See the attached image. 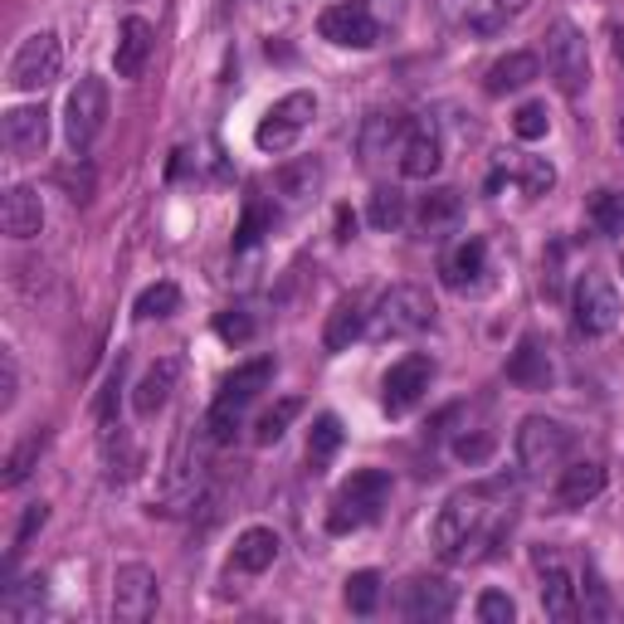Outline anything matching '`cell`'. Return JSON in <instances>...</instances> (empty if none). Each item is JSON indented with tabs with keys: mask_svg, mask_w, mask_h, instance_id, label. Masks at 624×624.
I'll return each instance as SVG.
<instances>
[{
	"mask_svg": "<svg viewBox=\"0 0 624 624\" xmlns=\"http://www.w3.org/2000/svg\"><path fill=\"white\" fill-rule=\"evenodd\" d=\"M274 371H278L274 357H254V361L235 367L230 376L220 381V391H215V400H211V415H205L211 444H230V440H235V430H239V420H244V410L268 391Z\"/></svg>",
	"mask_w": 624,
	"mask_h": 624,
	"instance_id": "6da1fadb",
	"label": "cell"
},
{
	"mask_svg": "<svg viewBox=\"0 0 624 624\" xmlns=\"http://www.w3.org/2000/svg\"><path fill=\"white\" fill-rule=\"evenodd\" d=\"M391 503V473L386 468H357L347 483L332 493L327 503V532L332 537H351L361 527H371L381 517V507Z\"/></svg>",
	"mask_w": 624,
	"mask_h": 624,
	"instance_id": "7a4b0ae2",
	"label": "cell"
},
{
	"mask_svg": "<svg viewBox=\"0 0 624 624\" xmlns=\"http://www.w3.org/2000/svg\"><path fill=\"white\" fill-rule=\"evenodd\" d=\"M513 449H517V464H523L527 478H547V473L566 468L571 449H576V434L561 420H551V415H527V420L517 424Z\"/></svg>",
	"mask_w": 624,
	"mask_h": 624,
	"instance_id": "3957f363",
	"label": "cell"
},
{
	"mask_svg": "<svg viewBox=\"0 0 624 624\" xmlns=\"http://www.w3.org/2000/svg\"><path fill=\"white\" fill-rule=\"evenodd\" d=\"M434 322V303L424 288L415 284H395L386 298L376 303V312H371V337L376 341H405L415 337V332H424Z\"/></svg>",
	"mask_w": 624,
	"mask_h": 624,
	"instance_id": "277c9868",
	"label": "cell"
},
{
	"mask_svg": "<svg viewBox=\"0 0 624 624\" xmlns=\"http://www.w3.org/2000/svg\"><path fill=\"white\" fill-rule=\"evenodd\" d=\"M571 322L580 337H610L620 327V288L610 274H580L576 293H571Z\"/></svg>",
	"mask_w": 624,
	"mask_h": 624,
	"instance_id": "5b68a950",
	"label": "cell"
},
{
	"mask_svg": "<svg viewBox=\"0 0 624 624\" xmlns=\"http://www.w3.org/2000/svg\"><path fill=\"white\" fill-rule=\"evenodd\" d=\"M312 118H317V93H308V88L284 93V98H278L274 108H268L264 118H259V128H254L259 152H268V156L288 152V147H293V142L308 132Z\"/></svg>",
	"mask_w": 624,
	"mask_h": 624,
	"instance_id": "8992f818",
	"label": "cell"
},
{
	"mask_svg": "<svg viewBox=\"0 0 624 624\" xmlns=\"http://www.w3.org/2000/svg\"><path fill=\"white\" fill-rule=\"evenodd\" d=\"M547 74L556 83L566 98H580L590 83V49H586V35H580L571 20H556L547 29Z\"/></svg>",
	"mask_w": 624,
	"mask_h": 624,
	"instance_id": "52a82bcc",
	"label": "cell"
},
{
	"mask_svg": "<svg viewBox=\"0 0 624 624\" xmlns=\"http://www.w3.org/2000/svg\"><path fill=\"white\" fill-rule=\"evenodd\" d=\"M103 122H108V83H103L98 74H83L74 83V93H69V103H64V137H69V147L83 156L93 142H98Z\"/></svg>",
	"mask_w": 624,
	"mask_h": 624,
	"instance_id": "ba28073f",
	"label": "cell"
},
{
	"mask_svg": "<svg viewBox=\"0 0 624 624\" xmlns=\"http://www.w3.org/2000/svg\"><path fill=\"white\" fill-rule=\"evenodd\" d=\"M59 69H64V45H59V35L55 29H35V35L15 49V59H10V88L39 93L59 79Z\"/></svg>",
	"mask_w": 624,
	"mask_h": 624,
	"instance_id": "9c48e42d",
	"label": "cell"
},
{
	"mask_svg": "<svg viewBox=\"0 0 624 624\" xmlns=\"http://www.w3.org/2000/svg\"><path fill=\"white\" fill-rule=\"evenodd\" d=\"M430 386H434V357L410 351V357H400L386 376H381V410H386L391 420H405V415L430 395Z\"/></svg>",
	"mask_w": 624,
	"mask_h": 624,
	"instance_id": "30bf717a",
	"label": "cell"
},
{
	"mask_svg": "<svg viewBox=\"0 0 624 624\" xmlns=\"http://www.w3.org/2000/svg\"><path fill=\"white\" fill-rule=\"evenodd\" d=\"M156 615V571L142 561H128L112 576V620L122 624H142Z\"/></svg>",
	"mask_w": 624,
	"mask_h": 624,
	"instance_id": "8fae6325",
	"label": "cell"
},
{
	"mask_svg": "<svg viewBox=\"0 0 624 624\" xmlns=\"http://www.w3.org/2000/svg\"><path fill=\"white\" fill-rule=\"evenodd\" d=\"M317 35L337 49H371L381 45V25L361 0H347V5H327L317 20Z\"/></svg>",
	"mask_w": 624,
	"mask_h": 624,
	"instance_id": "7c38bea8",
	"label": "cell"
},
{
	"mask_svg": "<svg viewBox=\"0 0 624 624\" xmlns=\"http://www.w3.org/2000/svg\"><path fill=\"white\" fill-rule=\"evenodd\" d=\"M0 137H5V152L15 161H35L39 152L49 147V112L45 103H20L0 118Z\"/></svg>",
	"mask_w": 624,
	"mask_h": 624,
	"instance_id": "4fadbf2b",
	"label": "cell"
},
{
	"mask_svg": "<svg viewBox=\"0 0 624 624\" xmlns=\"http://www.w3.org/2000/svg\"><path fill=\"white\" fill-rule=\"evenodd\" d=\"M440 278H444V288H454V293H478L483 278H488V239L483 235L459 239V244L444 254Z\"/></svg>",
	"mask_w": 624,
	"mask_h": 624,
	"instance_id": "5bb4252c",
	"label": "cell"
},
{
	"mask_svg": "<svg viewBox=\"0 0 624 624\" xmlns=\"http://www.w3.org/2000/svg\"><path fill=\"white\" fill-rule=\"evenodd\" d=\"M507 381L517 391H551L556 371H551V357H547V341L537 332H523L517 347L507 351Z\"/></svg>",
	"mask_w": 624,
	"mask_h": 624,
	"instance_id": "9a60e30c",
	"label": "cell"
},
{
	"mask_svg": "<svg viewBox=\"0 0 624 624\" xmlns=\"http://www.w3.org/2000/svg\"><path fill=\"white\" fill-rule=\"evenodd\" d=\"M440 166H444V137H440V128H434L430 118L410 122V132H405V147H400V176H410V181H430Z\"/></svg>",
	"mask_w": 624,
	"mask_h": 624,
	"instance_id": "2e32d148",
	"label": "cell"
},
{
	"mask_svg": "<svg viewBox=\"0 0 624 624\" xmlns=\"http://www.w3.org/2000/svg\"><path fill=\"white\" fill-rule=\"evenodd\" d=\"M405 132H410V118L405 112H371L367 122H361V137H357V147H361V161L367 166H376V161H386V156L395 152L400 156L405 147Z\"/></svg>",
	"mask_w": 624,
	"mask_h": 624,
	"instance_id": "e0dca14e",
	"label": "cell"
},
{
	"mask_svg": "<svg viewBox=\"0 0 624 624\" xmlns=\"http://www.w3.org/2000/svg\"><path fill=\"white\" fill-rule=\"evenodd\" d=\"M322 181H327V171H322L317 156H298V161H288V166H278L274 171V191H278V201H284L288 211H303V205L317 201Z\"/></svg>",
	"mask_w": 624,
	"mask_h": 624,
	"instance_id": "ac0fdd59",
	"label": "cell"
},
{
	"mask_svg": "<svg viewBox=\"0 0 624 624\" xmlns=\"http://www.w3.org/2000/svg\"><path fill=\"white\" fill-rule=\"evenodd\" d=\"M464 220V195L454 191V185H434L430 195H420V205H415V230L424 239H444L449 230H459Z\"/></svg>",
	"mask_w": 624,
	"mask_h": 624,
	"instance_id": "d6986e66",
	"label": "cell"
},
{
	"mask_svg": "<svg viewBox=\"0 0 624 624\" xmlns=\"http://www.w3.org/2000/svg\"><path fill=\"white\" fill-rule=\"evenodd\" d=\"M176 381H181V357L152 361L147 376L137 381V391H132V410H137V420H152V415H161L166 405H171Z\"/></svg>",
	"mask_w": 624,
	"mask_h": 624,
	"instance_id": "ffe728a7",
	"label": "cell"
},
{
	"mask_svg": "<svg viewBox=\"0 0 624 624\" xmlns=\"http://www.w3.org/2000/svg\"><path fill=\"white\" fill-rule=\"evenodd\" d=\"M156 49V29L147 25L142 15H128L118 29V49H112V69H118V79H142V69H147Z\"/></svg>",
	"mask_w": 624,
	"mask_h": 624,
	"instance_id": "44dd1931",
	"label": "cell"
},
{
	"mask_svg": "<svg viewBox=\"0 0 624 624\" xmlns=\"http://www.w3.org/2000/svg\"><path fill=\"white\" fill-rule=\"evenodd\" d=\"M454 605H459V590L440 576H420V580H410V590H405V615L420 620V624L449 620Z\"/></svg>",
	"mask_w": 624,
	"mask_h": 624,
	"instance_id": "7402d4cb",
	"label": "cell"
},
{
	"mask_svg": "<svg viewBox=\"0 0 624 624\" xmlns=\"http://www.w3.org/2000/svg\"><path fill=\"white\" fill-rule=\"evenodd\" d=\"M600 493H605V464L576 459V464H566V468L556 473V503L566 507V513H576V507L596 503Z\"/></svg>",
	"mask_w": 624,
	"mask_h": 624,
	"instance_id": "603a6c76",
	"label": "cell"
},
{
	"mask_svg": "<svg viewBox=\"0 0 624 624\" xmlns=\"http://www.w3.org/2000/svg\"><path fill=\"white\" fill-rule=\"evenodd\" d=\"M278 551H284V542H278L274 527H244L239 542H235L230 566L239 571V576H264V571L278 561Z\"/></svg>",
	"mask_w": 624,
	"mask_h": 624,
	"instance_id": "cb8c5ba5",
	"label": "cell"
},
{
	"mask_svg": "<svg viewBox=\"0 0 624 624\" xmlns=\"http://www.w3.org/2000/svg\"><path fill=\"white\" fill-rule=\"evenodd\" d=\"M0 225H5L10 239H35L39 225H45V205H39V191H29V185H10L5 201H0Z\"/></svg>",
	"mask_w": 624,
	"mask_h": 624,
	"instance_id": "d4e9b609",
	"label": "cell"
},
{
	"mask_svg": "<svg viewBox=\"0 0 624 624\" xmlns=\"http://www.w3.org/2000/svg\"><path fill=\"white\" fill-rule=\"evenodd\" d=\"M361 332H367V308H361L357 293L337 298L327 312V327H322V347L337 357V351H351V341H361Z\"/></svg>",
	"mask_w": 624,
	"mask_h": 624,
	"instance_id": "484cf974",
	"label": "cell"
},
{
	"mask_svg": "<svg viewBox=\"0 0 624 624\" xmlns=\"http://www.w3.org/2000/svg\"><path fill=\"white\" fill-rule=\"evenodd\" d=\"M532 79H542V59L527 55V49H513V55H503V59H497V64L483 74V88L493 93V98H503V93L527 88Z\"/></svg>",
	"mask_w": 624,
	"mask_h": 624,
	"instance_id": "4316f807",
	"label": "cell"
},
{
	"mask_svg": "<svg viewBox=\"0 0 624 624\" xmlns=\"http://www.w3.org/2000/svg\"><path fill=\"white\" fill-rule=\"evenodd\" d=\"M542 610H547V620H576V580L556 561L542 571Z\"/></svg>",
	"mask_w": 624,
	"mask_h": 624,
	"instance_id": "83f0119b",
	"label": "cell"
},
{
	"mask_svg": "<svg viewBox=\"0 0 624 624\" xmlns=\"http://www.w3.org/2000/svg\"><path fill=\"white\" fill-rule=\"evenodd\" d=\"M45 449H49V430L39 424V430H29L25 440H20L15 449H10V459H5V478H0V483H5V488H20V483H25V478L39 468V459H45Z\"/></svg>",
	"mask_w": 624,
	"mask_h": 624,
	"instance_id": "f1b7e54d",
	"label": "cell"
},
{
	"mask_svg": "<svg viewBox=\"0 0 624 624\" xmlns=\"http://www.w3.org/2000/svg\"><path fill=\"white\" fill-rule=\"evenodd\" d=\"M298 415H303V400H298V395H284L278 405H268V410L259 415V424H254V444H264V449H268V444H278Z\"/></svg>",
	"mask_w": 624,
	"mask_h": 624,
	"instance_id": "f546056e",
	"label": "cell"
},
{
	"mask_svg": "<svg viewBox=\"0 0 624 624\" xmlns=\"http://www.w3.org/2000/svg\"><path fill=\"white\" fill-rule=\"evenodd\" d=\"M341 600H347V610L351 615H376V605H381V576L376 571H351L347 580H341Z\"/></svg>",
	"mask_w": 624,
	"mask_h": 624,
	"instance_id": "4dcf8cb0",
	"label": "cell"
},
{
	"mask_svg": "<svg viewBox=\"0 0 624 624\" xmlns=\"http://www.w3.org/2000/svg\"><path fill=\"white\" fill-rule=\"evenodd\" d=\"M337 449H341V420H337V415H317V420H312V434H308V464H312V473H322Z\"/></svg>",
	"mask_w": 624,
	"mask_h": 624,
	"instance_id": "1f68e13d",
	"label": "cell"
},
{
	"mask_svg": "<svg viewBox=\"0 0 624 624\" xmlns=\"http://www.w3.org/2000/svg\"><path fill=\"white\" fill-rule=\"evenodd\" d=\"M45 576H29L20 580V586H5V596H0V615L5 620H29L39 605H45Z\"/></svg>",
	"mask_w": 624,
	"mask_h": 624,
	"instance_id": "d6a6232c",
	"label": "cell"
},
{
	"mask_svg": "<svg viewBox=\"0 0 624 624\" xmlns=\"http://www.w3.org/2000/svg\"><path fill=\"white\" fill-rule=\"evenodd\" d=\"M367 220L376 225V230H400V225H405V195H400V185H376V191H371Z\"/></svg>",
	"mask_w": 624,
	"mask_h": 624,
	"instance_id": "836d02e7",
	"label": "cell"
},
{
	"mask_svg": "<svg viewBox=\"0 0 624 624\" xmlns=\"http://www.w3.org/2000/svg\"><path fill=\"white\" fill-rule=\"evenodd\" d=\"M181 308V288L171 284V278H161V284H152V288H142V298H137V317L142 322H152V317H171V312Z\"/></svg>",
	"mask_w": 624,
	"mask_h": 624,
	"instance_id": "e575fe53",
	"label": "cell"
},
{
	"mask_svg": "<svg viewBox=\"0 0 624 624\" xmlns=\"http://www.w3.org/2000/svg\"><path fill=\"white\" fill-rule=\"evenodd\" d=\"M590 220H596L600 235L620 239L624 235V195L620 191H600L596 201H590Z\"/></svg>",
	"mask_w": 624,
	"mask_h": 624,
	"instance_id": "d590c367",
	"label": "cell"
},
{
	"mask_svg": "<svg viewBox=\"0 0 624 624\" xmlns=\"http://www.w3.org/2000/svg\"><path fill=\"white\" fill-rule=\"evenodd\" d=\"M215 337L230 341V347H244V341L254 337V312H249V308H225V312H215Z\"/></svg>",
	"mask_w": 624,
	"mask_h": 624,
	"instance_id": "8d00e7d4",
	"label": "cell"
},
{
	"mask_svg": "<svg viewBox=\"0 0 624 624\" xmlns=\"http://www.w3.org/2000/svg\"><path fill=\"white\" fill-rule=\"evenodd\" d=\"M547 128H551L547 103H523V108L513 112V132H517L523 142H542V137H547Z\"/></svg>",
	"mask_w": 624,
	"mask_h": 624,
	"instance_id": "74e56055",
	"label": "cell"
},
{
	"mask_svg": "<svg viewBox=\"0 0 624 624\" xmlns=\"http://www.w3.org/2000/svg\"><path fill=\"white\" fill-rule=\"evenodd\" d=\"M517 181H523V191L537 201V195H547L551 185H556V166H551L547 156H527V161H523V176H517Z\"/></svg>",
	"mask_w": 624,
	"mask_h": 624,
	"instance_id": "f35d334b",
	"label": "cell"
},
{
	"mask_svg": "<svg viewBox=\"0 0 624 624\" xmlns=\"http://www.w3.org/2000/svg\"><path fill=\"white\" fill-rule=\"evenodd\" d=\"M264 230H274V215H268L264 205H249L244 225H239V235H235V249H239V254H244V249H254L259 239H264Z\"/></svg>",
	"mask_w": 624,
	"mask_h": 624,
	"instance_id": "ab89813d",
	"label": "cell"
},
{
	"mask_svg": "<svg viewBox=\"0 0 624 624\" xmlns=\"http://www.w3.org/2000/svg\"><path fill=\"white\" fill-rule=\"evenodd\" d=\"M478 620L483 624H513L517 620L513 596H503V590H483V596H478Z\"/></svg>",
	"mask_w": 624,
	"mask_h": 624,
	"instance_id": "60d3db41",
	"label": "cell"
},
{
	"mask_svg": "<svg viewBox=\"0 0 624 624\" xmlns=\"http://www.w3.org/2000/svg\"><path fill=\"white\" fill-rule=\"evenodd\" d=\"M45 523H49V503H29L25 517H20V527H15V547H10V556H20V551L29 547V537H35Z\"/></svg>",
	"mask_w": 624,
	"mask_h": 624,
	"instance_id": "b9f144b4",
	"label": "cell"
},
{
	"mask_svg": "<svg viewBox=\"0 0 624 624\" xmlns=\"http://www.w3.org/2000/svg\"><path fill=\"white\" fill-rule=\"evenodd\" d=\"M488 454H493V434H459V440H454V459H464V464H483Z\"/></svg>",
	"mask_w": 624,
	"mask_h": 624,
	"instance_id": "7bdbcfd3",
	"label": "cell"
},
{
	"mask_svg": "<svg viewBox=\"0 0 624 624\" xmlns=\"http://www.w3.org/2000/svg\"><path fill=\"white\" fill-rule=\"evenodd\" d=\"M580 590H586V620H610V615H615V605H610V590L600 586L596 576H586V586H580Z\"/></svg>",
	"mask_w": 624,
	"mask_h": 624,
	"instance_id": "ee69618b",
	"label": "cell"
},
{
	"mask_svg": "<svg viewBox=\"0 0 624 624\" xmlns=\"http://www.w3.org/2000/svg\"><path fill=\"white\" fill-rule=\"evenodd\" d=\"M0 405H5V410L15 405V357H10V351L0 357Z\"/></svg>",
	"mask_w": 624,
	"mask_h": 624,
	"instance_id": "f6af8a7d",
	"label": "cell"
},
{
	"mask_svg": "<svg viewBox=\"0 0 624 624\" xmlns=\"http://www.w3.org/2000/svg\"><path fill=\"white\" fill-rule=\"evenodd\" d=\"M337 239H341V244H347V239H357V215H351L347 205L337 211Z\"/></svg>",
	"mask_w": 624,
	"mask_h": 624,
	"instance_id": "bcb514c9",
	"label": "cell"
},
{
	"mask_svg": "<svg viewBox=\"0 0 624 624\" xmlns=\"http://www.w3.org/2000/svg\"><path fill=\"white\" fill-rule=\"evenodd\" d=\"M493 5H497V10H503V15H523V10H527V5H532V0H493Z\"/></svg>",
	"mask_w": 624,
	"mask_h": 624,
	"instance_id": "7dc6e473",
	"label": "cell"
},
{
	"mask_svg": "<svg viewBox=\"0 0 624 624\" xmlns=\"http://www.w3.org/2000/svg\"><path fill=\"white\" fill-rule=\"evenodd\" d=\"M615 59H620V64H624V29H620V35H615Z\"/></svg>",
	"mask_w": 624,
	"mask_h": 624,
	"instance_id": "c3c4849f",
	"label": "cell"
},
{
	"mask_svg": "<svg viewBox=\"0 0 624 624\" xmlns=\"http://www.w3.org/2000/svg\"><path fill=\"white\" fill-rule=\"evenodd\" d=\"M620 142H624V118H620Z\"/></svg>",
	"mask_w": 624,
	"mask_h": 624,
	"instance_id": "681fc988",
	"label": "cell"
},
{
	"mask_svg": "<svg viewBox=\"0 0 624 624\" xmlns=\"http://www.w3.org/2000/svg\"><path fill=\"white\" fill-rule=\"evenodd\" d=\"M620 274H624V259H620Z\"/></svg>",
	"mask_w": 624,
	"mask_h": 624,
	"instance_id": "f907efd6",
	"label": "cell"
}]
</instances>
